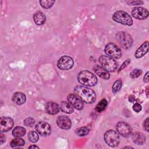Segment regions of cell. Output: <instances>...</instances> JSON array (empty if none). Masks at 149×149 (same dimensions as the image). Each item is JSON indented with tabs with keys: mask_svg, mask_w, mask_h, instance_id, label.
<instances>
[{
	"mask_svg": "<svg viewBox=\"0 0 149 149\" xmlns=\"http://www.w3.org/2000/svg\"><path fill=\"white\" fill-rule=\"evenodd\" d=\"M74 94L80 98L83 102L92 104L96 100V94L94 90L85 86H77L74 89Z\"/></svg>",
	"mask_w": 149,
	"mask_h": 149,
	"instance_id": "1",
	"label": "cell"
},
{
	"mask_svg": "<svg viewBox=\"0 0 149 149\" xmlns=\"http://www.w3.org/2000/svg\"><path fill=\"white\" fill-rule=\"evenodd\" d=\"M78 81L86 86H94L98 81L97 76L88 70L81 71L77 76Z\"/></svg>",
	"mask_w": 149,
	"mask_h": 149,
	"instance_id": "2",
	"label": "cell"
},
{
	"mask_svg": "<svg viewBox=\"0 0 149 149\" xmlns=\"http://www.w3.org/2000/svg\"><path fill=\"white\" fill-rule=\"evenodd\" d=\"M113 20L119 23L126 26H131L133 24V20L127 13L122 10L115 12L112 16Z\"/></svg>",
	"mask_w": 149,
	"mask_h": 149,
	"instance_id": "3",
	"label": "cell"
},
{
	"mask_svg": "<svg viewBox=\"0 0 149 149\" xmlns=\"http://www.w3.org/2000/svg\"><path fill=\"white\" fill-rule=\"evenodd\" d=\"M116 39L120 45L123 49L130 48L133 44V39L131 36L126 32L120 31L117 33Z\"/></svg>",
	"mask_w": 149,
	"mask_h": 149,
	"instance_id": "4",
	"label": "cell"
},
{
	"mask_svg": "<svg viewBox=\"0 0 149 149\" xmlns=\"http://www.w3.org/2000/svg\"><path fill=\"white\" fill-rule=\"evenodd\" d=\"M98 60L101 66L108 72H113L117 68L116 62L108 56L101 55Z\"/></svg>",
	"mask_w": 149,
	"mask_h": 149,
	"instance_id": "5",
	"label": "cell"
},
{
	"mask_svg": "<svg viewBox=\"0 0 149 149\" xmlns=\"http://www.w3.org/2000/svg\"><path fill=\"white\" fill-rule=\"evenodd\" d=\"M104 138L105 143L111 147L118 146L120 142V138L118 133L113 130L107 131L104 134Z\"/></svg>",
	"mask_w": 149,
	"mask_h": 149,
	"instance_id": "6",
	"label": "cell"
},
{
	"mask_svg": "<svg viewBox=\"0 0 149 149\" xmlns=\"http://www.w3.org/2000/svg\"><path fill=\"white\" fill-rule=\"evenodd\" d=\"M105 52L108 56L112 59H119L122 56L120 49L115 44L112 42H110L105 46Z\"/></svg>",
	"mask_w": 149,
	"mask_h": 149,
	"instance_id": "7",
	"label": "cell"
},
{
	"mask_svg": "<svg viewBox=\"0 0 149 149\" xmlns=\"http://www.w3.org/2000/svg\"><path fill=\"white\" fill-rule=\"evenodd\" d=\"M73 59L67 55L61 57L57 62L58 68L61 70H69L73 67Z\"/></svg>",
	"mask_w": 149,
	"mask_h": 149,
	"instance_id": "8",
	"label": "cell"
},
{
	"mask_svg": "<svg viewBox=\"0 0 149 149\" xmlns=\"http://www.w3.org/2000/svg\"><path fill=\"white\" fill-rule=\"evenodd\" d=\"M117 132L123 137H127L132 133L131 127L124 122H119L116 126Z\"/></svg>",
	"mask_w": 149,
	"mask_h": 149,
	"instance_id": "9",
	"label": "cell"
},
{
	"mask_svg": "<svg viewBox=\"0 0 149 149\" xmlns=\"http://www.w3.org/2000/svg\"><path fill=\"white\" fill-rule=\"evenodd\" d=\"M37 132L43 136H48L51 133V127L50 125L45 122H40L36 126Z\"/></svg>",
	"mask_w": 149,
	"mask_h": 149,
	"instance_id": "10",
	"label": "cell"
},
{
	"mask_svg": "<svg viewBox=\"0 0 149 149\" xmlns=\"http://www.w3.org/2000/svg\"><path fill=\"white\" fill-rule=\"evenodd\" d=\"M13 126V121L9 117L2 116L0 119V130L1 133L10 130Z\"/></svg>",
	"mask_w": 149,
	"mask_h": 149,
	"instance_id": "11",
	"label": "cell"
},
{
	"mask_svg": "<svg viewBox=\"0 0 149 149\" xmlns=\"http://www.w3.org/2000/svg\"><path fill=\"white\" fill-rule=\"evenodd\" d=\"M69 102L77 110H81L83 108L84 104L82 100L75 94H69L68 97Z\"/></svg>",
	"mask_w": 149,
	"mask_h": 149,
	"instance_id": "12",
	"label": "cell"
},
{
	"mask_svg": "<svg viewBox=\"0 0 149 149\" xmlns=\"http://www.w3.org/2000/svg\"><path fill=\"white\" fill-rule=\"evenodd\" d=\"M149 15L148 11L142 7H135L132 10V15L139 20L146 19Z\"/></svg>",
	"mask_w": 149,
	"mask_h": 149,
	"instance_id": "13",
	"label": "cell"
},
{
	"mask_svg": "<svg viewBox=\"0 0 149 149\" xmlns=\"http://www.w3.org/2000/svg\"><path fill=\"white\" fill-rule=\"evenodd\" d=\"M56 124L59 127L68 130L72 126V122L70 119L66 116H59L56 119Z\"/></svg>",
	"mask_w": 149,
	"mask_h": 149,
	"instance_id": "14",
	"label": "cell"
},
{
	"mask_svg": "<svg viewBox=\"0 0 149 149\" xmlns=\"http://www.w3.org/2000/svg\"><path fill=\"white\" fill-rule=\"evenodd\" d=\"M94 72L101 78H102L105 80L109 79L110 77V74L109 73V72L107 71L105 69H104L102 66H100L99 65H95L94 67L93 68Z\"/></svg>",
	"mask_w": 149,
	"mask_h": 149,
	"instance_id": "15",
	"label": "cell"
},
{
	"mask_svg": "<svg viewBox=\"0 0 149 149\" xmlns=\"http://www.w3.org/2000/svg\"><path fill=\"white\" fill-rule=\"evenodd\" d=\"M148 48V41H146L136 50L134 56L136 58H140L143 57L147 52Z\"/></svg>",
	"mask_w": 149,
	"mask_h": 149,
	"instance_id": "16",
	"label": "cell"
},
{
	"mask_svg": "<svg viewBox=\"0 0 149 149\" xmlns=\"http://www.w3.org/2000/svg\"><path fill=\"white\" fill-rule=\"evenodd\" d=\"M132 139L133 141L137 145H143L146 141V137L141 132H134L132 135Z\"/></svg>",
	"mask_w": 149,
	"mask_h": 149,
	"instance_id": "17",
	"label": "cell"
},
{
	"mask_svg": "<svg viewBox=\"0 0 149 149\" xmlns=\"http://www.w3.org/2000/svg\"><path fill=\"white\" fill-rule=\"evenodd\" d=\"M26 97L24 93L21 92H16L12 96V101L17 105H22L26 101Z\"/></svg>",
	"mask_w": 149,
	"mask_h": 149,
	"instance_id": "18",
	"label": "cell"
},
{
	"mask_svg": "<svg viewBox=\"0 0 149 149\" xmlns=\"http://www.w3.org/2000/svg\"><path fill=\"white\" fill-rule=\"evenodd\" d=\"M45 109L49 114L55 115L59 112V107L57 104L54 102H48L45 105Z\"/></svg>",
	"mask_w": 149,
	"mask_h": 149,
	"instance_id": "19",
	"label": "cell"
},
{
	"mask_svg": "<svg viewBox=\"0 0 149 149\" xmlns=\"http://www.w3.org/2000/svg\"><path fill=\"white\" fill-rule=\"evenodd\" d=\"M45 15L40 11H37L33 15V20L37 25L43 24L45 22Z\"/></svg>",
	"mask_w": 149,
	"mask_h": 149,
	"instance_id": "20",
	"label": "cell"
},
{
	"mask_svg": "<svg viewBox=\"0 0 149 149\" xmlns=\"http://www.w3.org/2000/svg\"><path fill=\"white\" fill-rule=\"evenodd\" d=\"M59 108L62 112L66 113H71L74 110L73 106L69 102L66 101H62L60 104Z\"/></svg>",
	"mask_w": 149,
	"mask_h": 149,
	"instance_id": "21",
	"label": "cell"
},
{
	"mask_svg": "<svg viewBox=\"0 0 149 149\" xmlns=\"http://www.w3.org/2000/svg\"><path fill=\"white\" fill-rule=\"evenodd\" d=\"M26 133V129L22 126L15 127L12 131V135L15 137H21Z\"/></svg>",
	"mask_w": 149,
	"mask_h": 149,
	"instance_id": "22",
	"label": "cell"
},
{
	"mask_svg": "<svg viewBox=\"0 0 149 149\" xmlns=\"http://www.w3.org/2000/svg\"><path fill=\"white\" fill-rule=\"evenodd\" d=\"M25 144V141L20 137H16L13 139L10 142V146L12 147H19L20 146H23Z\"/></svg>",
	"mask_w": 149,
	"mask_h": 149,
	"instance_id": "23",
	"label": "cell"
},
{
	"mask_svg": "<svg viewBox=\"0 0 149 149\" xmlns=\"http://www.w3.org/2000/svg\"><path fill=\"white\" fill-rule=\"evenodd\" d=\"M107 105H108V102L107 100L102 99L97 104L95 107V110L98 112H101L106 108Z\"/></svg>",
	"mask_w": 149,
	"mask_h": 149,
	"instance_id": "24",
	"label": "cell"
},
{
	"mask_svg": "<svg viewBox=\"0 0 149 149\" xmlns=\"http://www.w3.org/2000/svg\"><path fill=\"white\" fill-rule=\"evenodd\" d=\"M28 140L31 143H36L39 139L38 133L34 131H31L28 133L27 135Z\"/></svg>",
	"mask_w": 149,
	"mask_h": 149,
	"instance_id": "25",
	"label": "cell"
},
{
	"mask_svg": "<svg viewBox=\"0 0 149 149\" xmlns=\"http://www.w3.org/2000/svg\"><path fill=\"white\" fill-rule=\"evenodd\" d=\"M89 132H90L89 128L86 126L77 128L75 131L76 134L80 136H84L87 135L89 133Z\"/></svg>",
	"mask_w": 149,
	"mask_h": 149,
	"instance_id": "26",
	"label": "cell"
},
{
	"mask_svg": "<svg viewBox=\"0 0 149 149\" xmlns=\"http://www.w3.org/2000/svg\"><path fill=\"white\" fill-rule=\"evenodd\" d=\"M122 81L120 79H119L117 80H116L112 86V92L113 93H118L122 87Z\"/></svg>",
	"mask_w": 149,
	"mask_h": 149,
	"instance_id": "27",
	"label": "cell"
},
{
	"mask_svg": "<svg viewBox=\"0 0 149 149\" xmlns=\"http://www.w3.org/2000/svg\"><path fill=\"white\" fill-rule=\"evenodd\" d=\"M55 1L52 0H45V1H40V3L41 6L45 9H49L52 6Z\"/></svg>",
	"mask_w": 149,
	"mask_h": 149,
	"instance_id": "28",
	"label": "cell"
},
{
	"mask_svg": "<svg viewBox=\"0 0 149 149\" xmlns=\"http://www.w3.org/2000/svg\"><path fill=\"white\" fill-rule=\"evenodd\" d=\"M142 74V70L140 69H134L130 73V77L132 79L137 78Z\"/></svg>",
	"mask_w": 149,
	"mask_h": 149,
	"instance_id": "29",
	"label": "cell"
},
{
	"mask_svg": "<svg viewBox=\"0 0 149 149\" xmlns=\"http://www.w3.org/2000/svg\"><path fill=\"white\" fill-rule=\"evenodd\" d=\"M34 122H35L34 120L31 118H27L23 121L24 125L26 126H28V127H32L34 125Z\"/></svg>",
	"mask_w": 149,
	"mask_h": 149,
	"instance_id": "30",
	"label": "cell"
},
{
	"mask_svg": "<svg viewBox=\"0 0 149 149\" xmlns=\"http://www.w3.org/2000/svg\"><path fill=\"white\" fill-rule=\"evenodd\" d=\"M126 2L130 5H138L143 3V2L141 1H127Z\"/></svg>",
	"mask_w": 149,
	"mask_h": 149,
	"instance_id": "31",
	"label": "cell"
},
{
	"mask_svg": "<svg viewBox=\"0 0 149 149\" xmlns=\"http://www.w3.org/2000/svg\"><path fill=\"white\" fill-rule=\"evenodd\" d=\"M141 106L139 103H135L133 106V110L136 112H139L141 110Z\"/></svg>",
	"mask_w": 149,
	"mask_h": 149,
	"instance_id": "32",
	"label": "cell"
},
{
	"mask_svg": "<svg viewBox=\"0 0 149 149\" xmlns=\"http://www.w3.org/2000/svg\"><path fill=\"white\" fill-rule=\"evenodd\" d=\"M130 59H127L126 60H125L124 61V62L122 63V65H121V66L119 68V69L118 70V72H120L123 69H124L126 66H127V65L130 63Z\"/></svg>",
	"mask_w": 149,
	"mask_h": 149,
	"instance_id": "33",
	"label": "cell"
},
{
	"mask_svg": "<svg viewBox=\"0 0 149 149\" xmlns=\"http://www.w3.org/2000/svg\"><path fill=\"white\" fill-rule=\"evenodd\" d=\"M143 127L145 130L148 132L149 130V126H148V118H146V120L143 122Z\"/></svg>",
	"mask_w": 149,
	"mask_h": 149,
	"instance_id": "34",
	"label": "cell"
},
{
	"mask_svg": "<svg viewBox=\"0 0 149 149\" xmlns=\"http://www.w3.org/2000/svg\"><path fill=\"white\" fill-rule=\"evenodd\" d=\"M149 79H148V72H147L146 74V75L144 77V81L146 83H148Z\"/></svg>",
	"mask_w": 149,
	"mask_h": 149,
	"instance_id": "35",
	"label": "cell"
},
{
	"mask_svg": "<svg viewBox=\"0 0 149 149\" xmlns=\"http://www.w3.org/2000/svg\"><path fill=\"white\" fill-rule=\"evenodd\" d=\"M5 137L3 136V134H1V144H2L5 142Z\"/></svg>",
	"mask_w": 149,
	"mask_h": 149,
	"instance_id": "36",
	"label": "cell"
},
{
	"mask_svg": "<svg viewBox=\"0 0 149 149\" xmlns=\"http://www.w3.org/2000/svg\"><path fill=\"white\" fill-rule=\"evenodd\" d=\"M39 147L36 145H32L29 147V148H38Z\"/></svg>",
	"mask_w": 149,
	"mask_h": 149,
	"instance_id": "37",
	"label": "cell"
},
{
	"mask_svg": "<svg viewBox=\"0 0 149 149\" xmlns=\"http://www.w3.org/2000/svg\"><path fill=\"white\" fill-rule=\"evenodd\" d=\"M148 87L147 86V90H146V94H147V97H148Z\"/></svg>",
	"mask_w": 149,
	"mask_h": 149,
	"instance_id": "38",
	"label": "cell"
},
{
	"mask_svg": "<svg viewBox=\"0 0 149 149\" xmlns=\"http://www.w3.org/2000/svg\"><path fill=\"white\" fill-rule=\"evenodd\" d=\"M125 148H132V147H125Z\"/></svg>",
	"mask_w": 149,
	"mask_h": 149,
	"instance_id": "39",
	"label": "cell"
}]
</instances>
